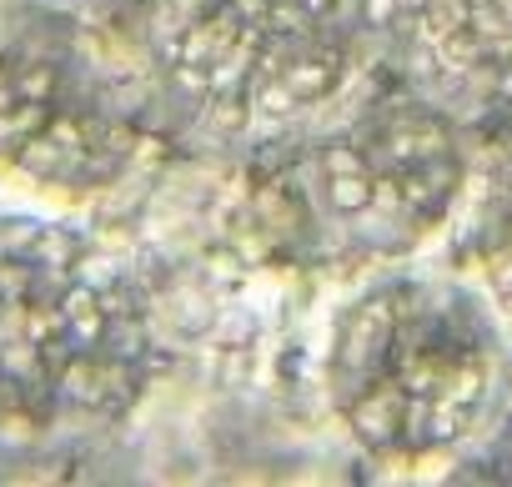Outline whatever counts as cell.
<instances>
[{
    "label": "cell",
    "instance_id": "cell-1",
    "mask_svg": "<svg viewBox=\"0 0 512 487\" xmlns=\"http://www.w3.org/2000/svg\"><path fill=\"white\" fill-rule=\"evenodd\" d=\"M512 327L477 277L402 267L357 287L322 342V397L377 462L457 452L497 407Z\"/></svg>",
    "mask_w": 512,
    "mask_h": 487
},
{
    "label": "cell",
    "instance_id": "cell-2",
    "mask_svg": "<svg viewBox=\"0 0 512 487\" xmlns=\"http://www.w3.org/2000/svg\"><path fill=\"white\" fill-rule=\"evenodd\" d=\"M156 377L151 307L86 231L0 211V442L121 422Z\"/></svg>",
    "mask_w": 512,
    "mask_h": 487
},
{
    "label": "cell",
    "instance_id": "cell-3",
    "mask_svg": "<svg viewBox=\"0 0 512 487\" xmlns=\"http://www.w3.org/2000/svg\"><path fill=\"white\" fill-rule=\"evenodd\" d=\"M151 136V81L106 31L46 11L0 36V176L66 206L96 201Z\"/></svg>",
    "mask_w": 512,
    "mask_h": 487
},
{
    "label": "cell",
    "instance_id": "cell-4",
    "mask_svg": "<svg viewBox=\"0 0 512 487\" xmlns=\"http://www.w3.org/2000/svg\"><path fill=\"white\" fill-rule=\"evenodd\" d=\"M377 51V0H171L161 61L201 121L267 136L342 101Z\"/></svg>",
    "mask_w": 512,
    "mask_h": 487
},
{
    "label": "cell",
    "instance_id": "cell-5",
    "mask_svg": "<svg viewBox=\"0 0 512 487\" xmlns=\"http://www.w3.org/2000/svg\"><path fill=\"white\" fill-rule=\"evenodd\" d=\"M472 181L457 126L422 101H382L307 156L312 206L352 247L402 257L432 241Z\"/></svg>",
    "mask_w": 512,
    "mask_h": 487
},
{
    "label": "cell",
    "instance_id": "cell-6",
    "mask_svg": "<svg viewBox=\"0 0 512 487\" xmlns=\"http://www.w3.org/2000/svg\"><path fill=\"white\" fill-rule=\"evenodd\" d=\"M412 11L447 76L512 96V0H412Z\"/></svg>",
    "mask_w": 512,
    "mask_h": 487
},
{
    "label": "cell",
    "instance_id": "cell-7",
    "mask_svg": "<svg viewBox=\"0 0 512 487\" xmlns=\"http://www.w3.org/2000/svg\"><path fill=\"white\" fill-rule=\"evenodd\" d=\"M472 257H477V282L512 327V166L492 181L482 201V221L472 231Z\"/></svg>",
    "mask_w": 512,
    "mask_h": 487
}]
</instances>
